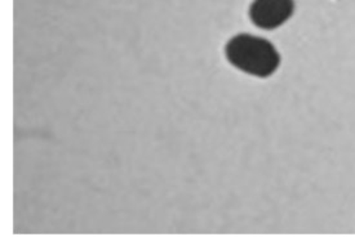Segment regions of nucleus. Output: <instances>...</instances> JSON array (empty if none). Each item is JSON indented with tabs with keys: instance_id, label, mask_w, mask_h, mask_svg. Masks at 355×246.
Returning <instances> with one entry per match:
<instances>
[{
	"instance_id": "obj_2",
	"label": "nucleus",
	"mask_w": 355,
	"mask_h": 246,
	"mask_svg": "<svg viewBox=\"0 0 355 246\" xmlns=\"http://www.w3.org/2000/svg\"><path fill=\"white\" fill-rule=\"evenodd\" d=\"M295 8V0H253L248 13L256 28L275 30L293 16Z\"/></svg>"
},
{
	"instance_id": "obj_1",
	"label": "nucleus",
	"mask_w": 355,
	"mask_h": 246,
	"mask_svg": "<svg viewBox=\"0 0 355 246\" xmlns=\"http://www.w3.org/2000/svg\"><path fill=\"white\" fill-rule=\"evenodd\" d=\"M225 55L234 67L257 77H269L281 66V55L274 44L252 34L233 37L226 43Z\"/></svg>"
}]
</instances>
